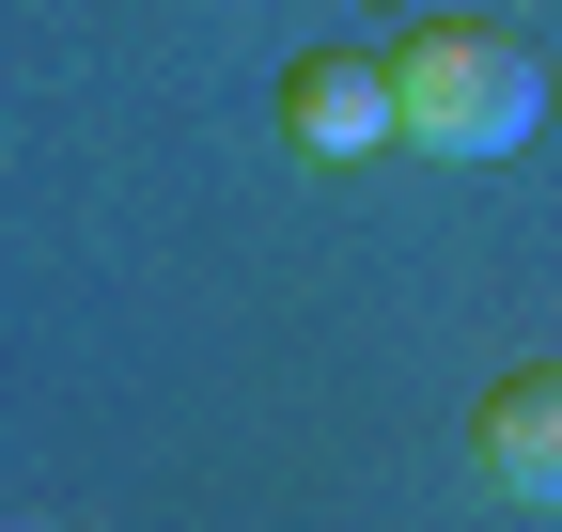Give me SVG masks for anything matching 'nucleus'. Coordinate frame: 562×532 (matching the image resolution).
<instances>
[{
    "mask_svg": "<svg viewBox=\"0 0 562 532\" xmlns=\"http://www.w3.org/2000/svg\"><path fill=\"white\" fill-rule=\"evenodd\" d=\"M469 470L501 486V501H531V517H562V361L501 376V391L469 408Z\"/></svg>",
    "mask_w": 562,
    "mask_h": 532,
    "instance_id": "obj_2",
    "label": "nucleus"
},
{
    "mask_svg": "<svg viewBox=\"0 0 562 532\" xmlns=\"http://www.w3.org/2000/svg\"><path fill=\"white\" fill-rule=\"evenodd\" d=\"M281 125H297V157H375L391 142V47H313L281 79Z\"/></svg>",
    "mask_w": 562,
    "mask_h": 532,
    "instance_id": "obj_3",
    "label": "nucleus"
},
{
    "mask_svg": "<svg viewBox=\"0 0 562 532\" xmlns=\"http://www.w3.org/2000/svg\"><path fill=\"white\" fill-rule=\"evenodd\" d=\"M547 125V47L501 32V16H438L391 47V142L422 157H516Z\"/></svg>",
    "mask_w": 562,
    "mask_h": 532,
    "instance_id": "obj_1",
    "label": "nucleus"
}]
</instances>
